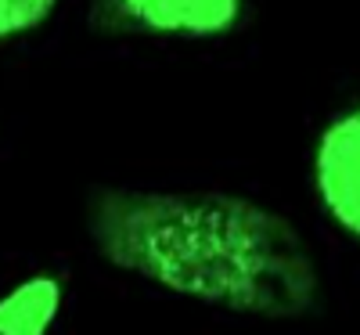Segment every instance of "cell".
<instances>
[{
  "instance_id": "cell-1",
  "label": "cell",
  "mask_w": 360,
  "mask_h": 335,
  "mask_svg": "<svg viewBox=\"0 0 360 335\" xmlns=\"http://www.w3.org/2000/svg\"><path fill=\"white\" fill-rule=\"evenodd\" d=\"M86 238L119 274L224 314L303 321L321 307V270L303 231L249 195L98 188Z\"/></svg>"
},
{
  "instance_id": "cell-2",
  "label": "cell",
  "mask_w": 360,
  "mask_h": 335,
  "mask_svg": "<svg viewBox=\"0 0 360 335\" xmlns=\"http://www.w3.org/2000/svg\"><path fill=\"white\" fill-rule=\"evenodd\" d=\"M310 184L324 217L360 246V98L332 112L317 130Z\"/></svg>"
},
{
  "instance_id": "cell-3",
  "label": "cell",
  "mask_w": 360,
  "mask_h": 335,
  "mask_svg": "<svg viewBox=\"0 0 360 335\" xmlns=\"http://www.w3.org/2000/svg\"><path fill=\"white\" fill-rule=\"evenodd\" d=\"M105 22L152 40H220L242 25L249 0H101Z\"/></svg>"
},
{
  "instance_id": "cell-4",
  "label": "cell",
  "mask_w": 360,
  "mask_h": 335,
  "mask_svg": "<svg viewBox=\"0 0 360 335\" xmlns=\"http://www.w3.org/2000/svg\"><path fill=\"white\" fill-rule=\"evenodd\" d=\"M65 285L54 274H33L0 296V335H51L62 314Z\"/></svg>"
},
{
  "instance_id": "cell-5",
  "label": "cell",
  "mask_w": 360,
  "mask_h": 335,
  "mask_svg": "<svg viewBox=\"0 0 360 335\" xmlns=\"http://www.w3.org/2000/svg\"><path fill=\"white\" fill-rule=\"evenodd\" d=\"M62 8V0H0V44L33 37Z\"/></svg>"
}]
</instances>
